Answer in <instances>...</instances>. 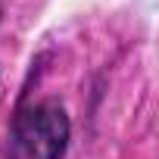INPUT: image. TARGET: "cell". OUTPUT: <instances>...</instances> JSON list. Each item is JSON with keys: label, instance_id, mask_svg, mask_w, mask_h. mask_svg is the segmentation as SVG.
Listing matches in <instances>:
<instances>
[{"label": "cell", "instance_id": "1", "mask_svg": "<svg viewBox=\"0 0 159 159\" xmlns=\"http://www.w3.org/2000/svg\"><path fill=\"white\" fill-rule=\"evenodd\" d=\"M72 137V122L56 100H41L22 109L13 122L3 159H62Z\"/></svg>", "mask_w": 159, "mask_h": 159}]
</instances>
